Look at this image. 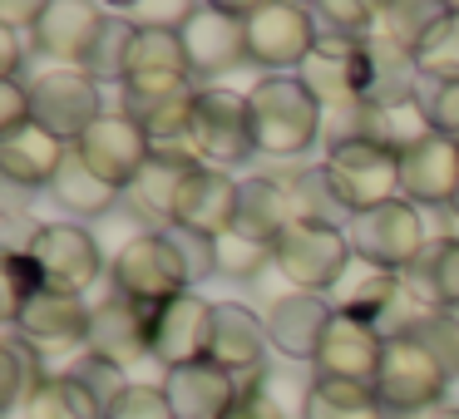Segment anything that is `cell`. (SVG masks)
Instances as JSON below:
<instances>
[{"mask_svg":"<svg viewBox=\"0 0 459 419\" xmlns=\"http://www.w3.org/2000/svg\"><path fill=\"white\" fill-rule=\"evenodd\" d=\"M247 114L257 153L277 163L301 158L311 143H321V129H326V109L297 74H262L247 90Z\"/></svg>","mask_w":459,"mask_h":419,"instance_id":"6da1fadb","label":"cell"},{"mask_svg":"<svg viewBox=\"0 0 459 419\" xmlns=\"http://www.w3.org/2000/svg\"><path fill=\"white\" fill-rule=\"evenodd\" d=\"M449 385H455V370L435 355L429 340H420L415 330L385 340V360L376 375V399L385 419H429L445 405Z\"/></svg>","mask_w":459,"mask_h":419,"instance_id":"7a4b0ae2","label":"cell"},{"mask_svg":"<svg viewBox=\"0 0 459 419\" xmlns=\"http://www.w3.org/2000/svg\"><path fill=\"white\" fill-rule=\"evenodd\" d=\"M109 291L124 301H139V306L159 311V306H169V301L188 296L193 277H188V261L173 247L169 232H139V237H129L114 252Z\"/></svg>","mask_w":459,"mask_h":419,"instance_id":"3957f363","label":"cell"},{"mask_svg":"<svg viewBox=\"0 0 459 419\" xmlns=\"http://www.w3.org/2000/svg\"><path fill=\"white\" fill-rule=\"evenodd\" d=\"M242 25H247V60L262 74H297L316 50V15L311 5H291V0H257L242 5Z\"/></svg>","mask_w":459,"mask_h":419,"instance_id":"277c9868","label":"cell"},{"mask_svg":"<svg viewBox=\"0 0 459 419\" xmlns=\"http://www.w3.org/2000/svg\"><path fill=\"white\" fill-rule=\"evenodd\" d=\"M356 252L341 227H321V222H297L277 237V277L291 291H311V296H331L341 277L351 271Z\"/></svg>","mask_w":459,"mask_h":419,"instance_id":"5b68a950","label":"cell"},{"mask_svg":"<svg viewBox=\"0 0 459 419\" xmlns=\"http://www.w3.org/2000/svg\"><path fill=\"white\" fill-rule=\"evenodd\" d=\"M351 237V252H356V261H366V267H380V271H395V277H405L410 267H415V257L429 247L425 237V218H420L415 202H385V208H370V212H356L346 227Z\"/></svg>","mask_w":459,"mask_h":419,"instance_id":"8992f818","label":"cell"},{"mask_svg":"<svg viewBox=\"0 0 459 419\" xmlns=\"http://www.w3.org/2000/svg\"><path fill=\"white\" fill-rule=\"evenodd\" d=\"M25 252L40 267L50 291L84 296L104 277V252L84 222H35L30 237H25Z\"/></svg>","mask_w":459,"mask_h":419,"instance_id":"52a82bcc","label":"cell"},{"mask_svg":"<svg viewBox=\"0 0 459 419\" xmlns=\"http://www.w3.org/2000/svg\"><path fill=\"white\" fill-rule=\"evenodd\" d=\"M188 143L208 168H232V163H247L257 153L252 143V114H247V94L222 90V84H203L198 109L188 124Z\"/></svg>","mask_w":459,"mask_h":419,"instance_id":"ba28073f","label":"cell"},{"mask_svg":"<svg viewBox=\"0 0 459 419\" xmlns=\"http://www.w3.org/2000/svg\"><path fill=\"white\" fill-rule=\"evenodd\" d=\"M336 198L356 212L385 208V202H400V153L385 149V143H341V149H326L321 158Z\"/></svg>","mask_w":459,"mask_h":419,"instance_id":"9c48e42d","label":"cell"},{"mask_svg":"<svg viewBox=\"0 0 459 419\" xmlns=\"http://www.w3.org/2000/svg\"><path fill=\"white\" fill-rule=\"evenodd\" d=\"M203 168V158L188 143H153V158L139 168V178L124 188V208L143 222V232H169L178 222V198L188 178Z\"/></svg>","mask_w":459,"mask_h":419,"instance_id":"30bf717a","label":"cell"},{"mask_svg":"<svg viewBox=\"0 0 459 419\" xmlns=\"http://www.w3.org/2000/svg\"><path fill=\"white\" fill-rule=\"evenodd\" d=\"M198 94H203V84L193 74H149V80L124 84L119 109L149 133V143H183L193 109H198Z\"/></svg>","mask_w":459,"mask_h":419,"instance_id":"8fae6325","label":"cell"},{"mask_svg":"<svg viewBox=\"0 0 459 419\" xmlns=\"http://www.w3.org/2000/svg\"><path fill=\"white\" fill-rule=\"evenodd\" d=\"M30 99H35V124L50 129L55 139L70 143V149L109 114L100 84L84 70H45L40 80L30 84Z\"/></svg>","mask_w":459,"mask_h":419,"instance_id":"7c38bea8","label":"cell"},{"mask_svg":"<svg viewBox=\"0 0 459 419\" xmlns=\"http://www.w3.org/2000/svg\"><path fill=\"white\" fill-rule=\"evenodd\" d=\"M183 50H188V74L193 80H222L247 60V25L242 5H198L193 21L183 25Z\"/></svg>","mask_w":459,"mask_h":419,"instance_id":"4fadbf2b","label":"cell"},{"mask_svg":"<svg viewBox=\"0 0 459 419\" xmlns=\"http://www.w3.org/2000/svg\"><path fill=\"white\" fill-rule=\"evenodd\" d=\"M109 15L114 11H104L94 0H45L40 25L30 30V40L45 60H60V70H80L94 55V45H100Z\"/></svg>","mask_w":459,"mask_h":419,"instance_id":"5bb4252c","label":"cell"},{"mask_svg":"<svg viewBox=\"0 0 459 419\" xmlns=\"http://www.w3.org/2000/svg\"><path fill=\"white\" fill-rule=\"evenodd\" d=\"M84 350L100 355V360H109V365H119V370L139 365V360H153V311L109 291L90 316Z\"/></svg>","mask_w":459,"mask_h":419,"instance_id":"9a60e30c","label":"cell"},{"mask_svg":"<svg viewBox=\"0 0 459 419\" xmlns=\"http://www.w3.org/2000/svg\"><path fill=\"white\" fill-rule=\"evenodd\" d=\"M74 153H80V158L90 163L104 183H114V188L124 192L134 178H139L143 163L153 158V143H149V133H143L124 109H109L80 143H74Z\"/></svg>","mask_w":459,"mask_h":419,"instance_id":"2e32d148","label":"cell"},{"mask_svg":"<svg viewBox=\"0 0 459 419\" xmlns=\"http://www.w3.org/2000/svg\"><path fill=\"white\" fill-rule=\"evenodd\" d=\"M212 316H218V306L203 301L198 291L159 306L153 311V360L163 370H183V365L208 360L212 355Z\"/></svg>","mask_w":459,"mask_h":419,"instance_id":"e0dca14e","label":"cell"},{"mask_svg":"<svg viewBox=\"0 0 459 419\" xmlns=\"http://www.w3.org/2000/svg\"><path fill=\"white\" fill-rule=\"evenodd\" d=\"M380 360H385V336H380L370 321L336 311L331 326H326V336H321V350H316L311 365H316V375H326V380H356V385L376 389Z\"/></svg>","mask_w":459,"mask_h":419,"instance_id":"ac0fdd59","label":"cell"},{"mask_svg":"<svg viewBox=\"0 0 459 419\" xmlns=\"http://www.w3.org/2000/svg\"><path fill=\"white\" fill-rule=\"evenodd\" d=\"M420 94V64L410 50L370 35L356 50V99L370 109H395V104H415Z\"/></svg>","mask_w":459,"mask_h":419,"instance_id":"d6986e66","label":"cell"},{"mask_svg":"<svg viewBox=\"0 0 459 419\" xmlns=\"http://www.w3.org/2000/svg\"><path fill=\"white\" fill-rule=\"evenodd\" d=\"M400 192L415 208H449L459 192V143L445 133H425L400 153Z\"/></svg>","mask_w":459,"mask_h":419,"instance_id":"ffe728a7","label":"cell"},{"mask_svg":"<svg viewBox=\"0 0 459 419\" xmlns=\"http://www.w3.org/2000/svg\"><path fill=\"white\" fill-rule=\"evenodd\" d=\"M331 316H336L331 301L311 296V291H277V296L267 301V311H262L272 350L287 355V360H316Z\"/></svg>","mask_w":459,"mask_h":419,"instance_id":"44dd1931","label":"cell"},{"mask_svg":"<svg viewBox=\"0 0 459 419\" xmlns=\"http://www.w3.org/2000/svg\"><path fill=\"white\" fill-rule=\"evenodd\" d=\"M65 158H70V143H60L35 119L15 133H0V178H5V188H21V192L50 188L60 178Z\"/></svg>","mask_w":459,"mask_h":419,"instance_id":"7402d4cb","label":"cell"},{"mask_svg":"<svg viewBox=\"0 0 459 419\" xmlns=\"http://www.w3.org/2000/svg\"><path fill=\"white\" fill-rule=\"evenodd\" d=\"M238 212H242V183L228 168H208L203 163L188 178V188H183L173 227H188L198 237H222V232L238 227Z\"/></svg>","mask_w":459,"mask_h":419,"instance_id":"603a6c76","label":"cell"},{"mask_svg":"<svg viewBox=\"0 0 459 419\" xmlns=\"http://www.w3.org/2000/svg\"><path fill=\"white\" fill-rule=\"evenodd\" d=\"M90 316H94V306L84 296H70V291L45 286L40 296L25 306V316L15 321L11 330H21L40 355H55V350L84 346V336H90Z\"/></svg>","mask_w":459,"mask_h":419,"instance_id":"cb8c5ba5","label":"cell"},{"mask_svg":"<svg viewBox=\"0 0 459 419\" xmlns=\"http://www.w3.org/2000/svg\"><path fill=\"white\" fill-rule=\"evenodd\" d=\"M163 395L173 405V419H228V409L238 405V375L198 360L183 370H163Z\"/></svg>","mask_w":459,"mask_h":419,"instance_id":"d4e9b609","label":"cell"},{"mask_svg":"<svg viewBox=\"0 0 459 419\" xmlns=\"http://www.w3.org/2000/svg\"><path fill=\"white\" fill-rule=\"evenodd\" d=\"M267 321L242 301H222L212 316V365H222L228 375H252V370H267Z\"/></svg>","mask_w":459,"mask_h":419,"instance_id":"484cf974","label":"cell"},{"mask_svg":"<svg viewBox=\"0 0 459 419\" xmlns=\"http://www.w3.org/2000/svg\"><path fill=\"white\" fill-rule=\"evenodd\" d=\"M410 296L435 316H459V232L435 237L405 271Z\"/></svg>","mask_w":459,"mask_h":419,"instance_id":"4316f807","label":"cell"},{"mask_svg":"<svg viewBox=\"0 0 459 419\" xmlns=\"http://www.w3.org/2000/svg\"><path fill=\"white\" fill-rule=\"evenodd\" d=\"M238 227L252 232V237H262V242H277L287 227H297V208H291V188H287V173L281 168L242 178Z\"/></svg>","mask_w":459,"mask_h":419,"instance_id":"83f0119b","label":"cell"},{"mask_svg":"<svg viewBox=\"0 0 459 419\" xmlns=\"http://www.w3.org/2000/svg\"><path fill=\"white\" fill-rule=\"evenodd\" d=\"M301 419H385V409L370 385L311 375V385L301 389Z\"/></svg>","mask_w":459,"mask_h":419,"instance_id":"f1b7e54d","label":"cell"},{"mask_svg":"<svg viewBox=\"0 0 459 419\" xmlns=\"http://www.w3.org/2000/svg\"><path fill=\"white\" fill-rule=\"evenodd\" d=\"M50 198L60 202L65 212H74V218H104V212H114V202H124V192L114 188V183H104L100 173L70 149L60 178L50 183Z\"/></svg>","mask_w":459,"mask_h":419,"instance_id":"f546056e","label":"cell"},{"mask_svg":"<svg viewBox=\"0 0 459 419\" xmlns=\"http://www.w3.org/2000/svg\"><path fill=\"white\" fill-rule=\"evenodd\" d=\"M45 355L30 346V340L21 336V330H5V340H0V405L11 409H21L25 415V405L35 399V389L45 385Z\"/></svg>","mask_w":459,"mask_h":419,"instance_id":"4dcf8cb0","label":"cell"},{"mask_svg":"<svg viewBox=\"0 0 459 419\" xmlns=\"http://www.w3.org/2000/svg\"><path fill=\"white\" fill-rule=\"evenodd\" d=\"M287 173V188H291V208H297V222H321V227H351V208L336 198L326 168H307V163H291Z\"/></svg>","mask_w":459,"mask_h":419,"instance_id":"1f68e13d","label":"cell"},{"mask_svg":"<svg viewBox=\"0 0 459 419\" xmlns=\"http://www.w3.org/2000/svg\"><path fill=\"white\" fill-rule=\"evenodd\" d=\"M297 80L316 94L321 109H351L356 99V55L346 50H311V60L297 70Z\"/></svg>","mask_w":459,"mask_h":419,"instance_id":"d6a6232c","label":"cell"},{"mask_svg":"<svg viewBox=\"0 0 459 419\" xmlns=\"http://www.w3.org/2000/svg\"><path fill=\"white\" fill-rule=\"evenodd\" d=\"M449 5H429V0H395V5H376V35L400 50L415 55L425 45V35L445 21Z\"/></svg>","mask_w":459,"mask_h":419,"instance_id":"836d02e7","label":"cell"},{"mask_svg":"<svg viewBox=\"0 0 459 419\" xmlns=\"http://www.w3.org/2000/svg\"><path fill=\"white\" fill-rule=\"evenodd\" d=\"M277 267V242H262L252 232L232 227L218 237V277L228 281H262Z\"/></svg>","mask_w":459,"mask_h":419,"instance_id":"e575fe53","label":"cell"},{"mask_svg":"<svg viewBox=\"0 0 459 419\" xmlns=\"http://www.w3.org/2000/svg\"><path fill=\"white\" fill-rule=\"evenodd\" d=\"M149 74H188V50L178 30H134L129 80H149Z\"/></svg>","mask_w":459,"mask_h":419,"instance_id":"d590c367","label":"cell"},{"mask_svg":"<svg viewBox=\"0 0 459 419\" xmlns=\"http://www.w3.org/2000/svg\"><path fill=\"white\" fill-rule=\"evenodd\" d=\"M60 375H70L74 385L84 389V399H90V405L100 409L104 419L114 415V405H119V399H124V389H129L124 370H119V365H109V360H100V355H90V350H84V355H74L70 365L60 370Z\"/></svg>","mask_w":459,"mask_h":419,"instance_id":"8d00e7d4","label":"cell"},{"mask_svg":"<svg viewBox=\"0 0 459 419\" xmlns=\"http://www.w3.org/2000/svg\"><path fill=\"white\" fill-rule=\"evenodd\" d=\"M415 64H420V80H435V84L459 80V5H449L445 21L425 35V45L415 50Z\"/></svg>","mask_w":459,"mask_h":419,"instance_id":"74e56055","label":"cell"},{"mask_svg":"<svg viewBox=\"0 0 459 419\" xmlns=\"http://www.w3.org/2000/svg\"><path fill=\"white\" fill-rule=\"evenodd\" d=\"M129 45H134V25L114 11L109 25H104V35H100V45H94V55L80 70L90 74L94 84H119L124 90V80H129Z\"/></svg>","mask_w":459,"mask_h":419,"instance_id":"f35d334b","label":"cell"},{"mask_svg":"<svg viewBox=\"0 0 459 419\" xmlns=\"http://www.w3.org/2000/svg\"><path fill=\"white\" fill-rule=\"evenodd\" d=\"M0 271H5V301H0V316H5V326H15V321L25 316V306L45 291V277H40V267L30 261V252H21V247H5Z\"/></svg>","mask_w":459,"mask_h":419,"instance_id":"ab89813d","label":"cell"},{"mask_svg":"<svg viewBox=\"0 0 459 419\" xmlns=\"http://www.w3.org/2000/svg\"><path fill=\"white\" fill-rule=\"evenodd\" d=\"M25 419H104V415L84 399V389L70 375H50L25 405Z\"/></svg>","mask_w":459,"mask_h":419,"instance_id":"60d3db41","label":"cell"},{"mask_svg":"<svg viewBox=\"0 0 459 419\" xmlns=\"http://www.w3.org/2000/svg\"><path fill=\"white\" fill-rule=\"evenodd\" d=\"M193 0H129V5H119V15L134 25V30H183V25L193 21Z\"/></svg>","mask_w":459,"mask_h":419,"instance_id":"b9f144b4","label":"cell"},{"mask_svg":"<svg viewBox=\"0 0 459 419\" xmlns=\"http://www.w3.org/2000/svg\"><path fill=\"white\" fill-rule=\"evenodd\" d=\"M415 104L425 109L429 129L445 133V139L459 143V80L455 84H435V80H420V94Z\"/></svg>","mask_w":459,"mask_h":419,"instance_id":"7bdbcfd3","label":"cell"},{"mask_svg":"<svg viewBox=\"0 0 459 419\" xmlns=\"http://www.w3.org/2000/svg\"><path fill=\"white\" fill-rule=\"evenodd\" d=\"M173 247L183 252V261H188V277H193V291H198V281L218 277V237H198V232L188 227H169Z\"/></svg>","mask_w":459,"mask_h":419,"instance_id":"ee69618b","label":"cell"},{"mask_svg":"<svg viewBox=\"0 0 459 419\" xmlns=\"http://www.w3.org/2000/svg\"><path fill=\"white\" fill-rule=\"evenodd\" d=\"M109 419H173V405L163 385H129Z\"/></svg>","mask_w":459,"mask_h":419,"instance_id":"f6af8a7d","label":"cell"},{"mask_svg":"<svg viewBox=\"0 0 459 419\" xmlns=\"http://www.w3.org/2000/svg\"><path fill=\"white\" fill-rule=\"evenodd\" d=\"M228 419H287V409H281V399L272 395V389H247V395H238V405L228 409Z\"/></svg>","mask_w":459,"mask_h":419,"instance_id":"bcb514c9","label":"cell"},{"mask_svg":"<svg viewBox=\"0 0 459 419\" xmlns=\"http://www.w3.org/2000/svg\"><path fill=\"white\" fill-rule=\"evenodd\" d=\"M40 0H0V25H11V30H35L40 25Z\"/></svg>","mask_w":459,"mask_h":419,"instance_id":"7dc6e473","label":"cell"},{"mask_svg":"<svg viewBox=\"0 0 459 419\" xmlns=\"http://www.w3.org/2000/svg\"><path fill=\"white\" fill-rule=\"evenodd\" d=\"M21 30H11V25H0V80H21Z\"/></svg>","mask_w":459,"mask_h":419,"instance_id":"c3c4849f","label":"cell"},{"mask_svg":"<svg viewBox=\"0 0 459 419\" xmlns=\"http://www.w3.org/2000/svg\"><path fill=\"white\" fill-rule=\"evenodd\" d=\"M429 419H459V405H439V409H435V415H429Z\"/></svg>","mask_w":459,"mask_h":419,"instance_id":"681fc988","label":"cell"},{"mask_svg":"<svg viewBox=\"0 0 459 419\" xmlns=\"http://www.w3.org/2000/svg\"><path fill=\"white\" fill-rule=\"evenodd\" d=\"M449 212H455V222H459V192H455V202H449Z\"/></svg>","mask_w":459,"mask_h":419,"instance_id":"f907efd6","label":"cell"}]
</instances>
